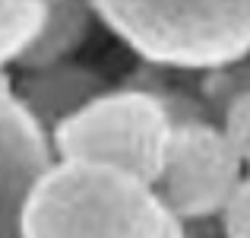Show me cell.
Instances as JSON below:
<instances>
[{
	"instance_id": "4",
	"label": "cell",
	"mask_w": 250,
	"mask_h": 238,
	"mask_svg": "<svg viewBox=\"0 0 250 238\" xmlns=\"http://www.w3.org/2000/svg\"><path fill=\"white\" fill-rule=\"evenodd\" d=\"M244 175L247 168L241 165L219 124L193 118L174 124V137L155 190L177 222L200 226L222 216Z\"/></svg>"
},
{
	"instance_id": "6",
	"label": "cell",
	"mask_w": 250,
	"mask_h": 238,
	"mask_svg": "<svg viewBox=\"0 0 250 238\" xmlns=\"http://www.w3.org/2000/svg\"><path fill=\"white\" fill-rule=\"evenodd\" d=\"M111 86L95 67L80 61L54 64L42 70H25L19 79H13V95L25 108V115L48 134H54L67 118L83 111L89 102L104 95Z\"/></svg>"
},
{
	"instance_id": "10",
	"label": "cell",
	"mask_w": 250,
	"mask_h": 238,
	"mask_svg": "<svg viewBox=\"0 0 250 238\" xmlns=\"http://www.w3.org/2000/svg\"><path fill=\"white\" fill-rule=\"evenodd\" d=\"M222 238H250V171L241 178L234 197L219 216Z\"/></svg>"
},
{
	"instance_id": "1",
	"label": "cell",
	"mask_w": 250,
	"mask_h": 238,
	"mask_svg": "<svg viewBox=\"0 0 250 238\" xmlns=\"http://www.w3.org/2000/svg\"><path fill=\"white\" fill-rule=\"evenodd\" d=\"M171 226L159 190L140 178L54 159L22 203L19 238H168Z\"/></svg>"
},
{
	"instance_id": "2",
	"label": "cell",
	"mask_w": 250,
	"mask_h": 238,
	"mask_svg": "<svg viewBox=\"0 0 250 238\" xmlns=\"http://www.w3.org/2000/svg\"><path fill=\"white\" fill-rule=\"evenodd\" d=\"M136 57L165 70H222L250 57V0H89Z\"/></svg>"
},
{
	"instance_id": "12",
	"label": "cell",
	"mask_w": 250,
	"mask_h": 238,
	"mask_svg": "<svg viewBox=\"0 0 250 238\" xmlns=\"http://www.w3.org/2000/svg\"><path fill=\"white\" fill-rule=\"evenodd\" d=\"M42 3H57V0H42Z\"/></svg>"
},
{
	"instance_id": "7",
	"label": "cell",
	"mask_w": 250,
	"mask_h": 238,
	"mask_svg": "<svg viewBox=\"0 0 250 238\" xmlns=\"http://www.w3.org/2000/svg\"><path fill=\"white\" fill-rule=\"evenodd\" d=\"M95 23H98V16H95L89 0L44 3V23L16 67L25 73V70H42V67L73 61V54L89 42Z\"/></svg>"
},
{
	"instance_id": "9",
	"label": "cell",
	"mask_w": 250,
	"mask_h": 238,
	"mask_svg": "<svg viewBox=\"0 0 250 238\" xmlns=\"http://www.w3.org/2000/svg\"><path fill=\"white\" fill-rule=\"evenodd\" d=\"M219 127L225 134V140L231 143V149L238 153L241 165L250 171V89H241L231 95Z\"/></svg>"
},
{
	"instance_id": "3",
	"label": "cell",
	"mask_w": 250,
	"mask_h": 238,
	"mask_svg": "<svg viewBox=\"0 0 250 238\" xmlns=\"http://www.w3.org/2000/svg\"><path fill=\"white\" fill-rule=\"evenodd\" d=\"M174 124V111L155 89L121 86L67 118L51 134V153L61 162L108 165L155 188Z\"/></svg>"
},
{
	"instance_id": "8",
	"label": "cell",
	"mask_w": 250,
	"mask_h": 238,
	"mask_svg": "<svg viewBox=\"0 0 250 238\" xmlns=\"http://www.w3.org/2000/svg\"><path fill=\"white\" fill-rule=\"evenodd\" d=\"M44 23L42 0H0V76L16 67Z\"/></svg>"
},
{
	"instance_id": "5",
	"label": "cell",
	"mask_w": 250,
	"mask_h": 238,
	"mask_svg": "<svg viewBox=\"0 0 250 238\" xmlns=\"http://www.w3.org/2000/svg\"><path fill=\"white\" fill-rule=\"evenodd\" d=\"M54 162L51 140L13 95V79L0 76V238H19V216L32 184Z\"/></svg>"
},
{
	"instance_id": "11",
	"label": "cell",
	"mask_w": 250,
	"mask_h": 238,
	"mask_svg": "<svg viewBox=\"0 0 250 238\" xmlns=\"http://www.w3.org/2000/svg\"><path fill=\"white\" fill-rule=\"evenodd\" d=\"M168 238H187V232H184V226L174 219V226H171V232H168Z\"/></svg>"
}]
</instances>
